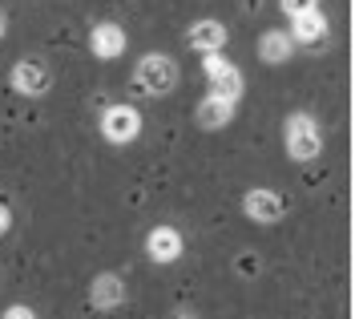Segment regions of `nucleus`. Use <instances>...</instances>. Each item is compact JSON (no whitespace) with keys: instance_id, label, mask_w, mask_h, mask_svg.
Instances as JSON below:
<instances>
[{"instance_id":"obj_1","label":"nucleus","mask_w":355,"mask_h":319,"mask_svg":"<svg viewBox=\"0 0 355 319\" xmlns=\"http://www.w3.org/2000/svg\"><path fill=\"white\" fill-rule=\"evenodd\" d=\"M178 85V61L166 53H146L137 69H133V89H141L146 97H166Z\"/></svg>"},{"instance_id":"obj_7","label":"nucleus","mask_w":355,"mask_h":319,"mask_svg":"<svg viewBox=\"0 0 355 319\" xmlns=\"http://www.w3.org/2000/svg\"><path fill=\"white\" fill-rule=\"evenodd\" d=\"M243 210H246V218H254V223H279V218L287 214V202H283L279 190L259 186V190H246Z\"/></svg>"},{"instance_id":"obj_11","label":"nucleus","mask_w":355,"mask_h":319,"mask_svg":"<svg viewBox=\"0 0 355 319\" xmlns=\"http://www.w3.org/2000/svg\"><path fill=\"white\" fill-rule=\"evenodd\" d=\"M234 105L239 101H230V97H222V93H206V101L198 105V126L202 130H222L230 117H234Z\"/></svg>"},{"instance_id":"obj_17","label":"nucleus","mask_w":355,"mask_h":319,"mask_svg":"<svg viewBox=\"0 0 355 319\" xmlns=\"http://www.w3.org/2000/svg\"><path fill=\"white\" fill-rule=\"evenodd\" d=\"M4 33H8V24H4V17H0V37H4Z\"/></svg>"},{"instance_id":"obj_14","label":"nucleus","mask_w":355,"mask_h":319,"mask_svg":"<svg viewBox=\"0 0 355 319\" xmlns=\"http://www.w3.org/2000/svg\"><path fill=\"white\" fill-rule=\"evenodd\" d=\"M279 8L295 21V17H303V12H315V8H319V0H279Z\"/></svg>"},{"instance_id":"obj_16","label":"nucleus","mask_w":355,"mask_h":319,"mask_svg":"<svg viewBox=\"0 0 355 319\" xmlns=\"http://www.w3.org/2000/svg\"><path fill=\"white\" fill-rule=\"evenodd\" d=\"M8 227H12V210H8V206L0 202V234H4Z\"/></svg>"},{"instance_id":"obj_6","label":"nucleus","mask_w":355,"mask_h":319,"mask_svg":"<svg viewBox=\"0 0 355 319\" xmlns=\"http://www.w3.org/2000/svg\"><path fill=\"white\" fill-rule=\"evenodd\" d=\"M130 45V37H125V28L113 21H101L93 24V33H89V49H93V57L97 61H117L121 53Z\"/></svg>"},{"instance_id":"obj_5","label":"nucleus","mask_w":355,"mask_h":319,"mask_svg":"<svg viewBox=\"0 0 355 319\" xmlns=\"http://www.w3.org/2000/svg\"><path fill=\"white\" fill-rule=\"evenodd\" d=\"M49 85H53V73H49L44 61L24 57V61L12 65V89L21 93V97H41V93H49Z\"/></svg>"},{"instance_id":"obj_12","label":"nucleus","mask_w":355,"mask_h":319,"mask_svg":"<svg viewBox=\"0 0 355 319\" xmlns=\"http://www.w3.org/2000/svg\"><path fill=\"white\" fill-rule=\"evenodd\" d=\"M291 37H295V45H319V41L327 37V21H323V12L315 8V12L295 17V21H291Z\"/></svg>"},{"instance_id":"obj_4","label":"nucleus","mask_w":355,"mask_h":319,"mask_svg":"<svg viewBox=\"0 0 355 319\" xmlns=\"http://www.w3.org/2000/svg\"><path fill=\"white\" fill-rule=\"evenodd\" d=\"M202 69H206V81H210V93H222L230 101L243 97V73L234 61H226L222 53H206L202 57Z\"/></svg>"},{"instance_id":"obj_3","label":"nucleus","mask_w":355,"mask_h":319,"mask_svg":"<svg viewBox=\"0 0 355 319\" xmlns=\"http://www.w3.org/2000/svg\"><path fill=\"white\" fill-rule=\"evenodd\" d=\"M137 134H141V114L133 105H110L101 114V137L110 146H130L137 141Z\"/></svg>"},{"instance_id":"obj_13","label":"nucleus","mask_w":355,"mask_h":319,"mask_svg":"<svg viewBox=\"0 0 355 319\" xmlns=\"http://www.w3.org/2000/svg\"><path fill=\"white\" fill-rule=\"evenodd\" d=\"M291 53H295V37L291 33H266L259 41V57L266 65H283V61H291Z\"/></svg>"},{"instance_id":"obj_2","label":"nucleus","mask_w":355,"mask_h":319,"mask_svg":"<svg viewBox=\"0 0 355 319\" xmlns=\"http://www.w3.org/2000/svg\"><path fill=\"white\" fill-rule=\"evenodd\" d=\"M287 154L295 162H315L323 154V134H319V121L311 114L287 117Z\"/></svg>"},{"instance_id":"obj_10","label":"nucleus","mask_w":355,"mask_h":319,"mask_svg":"<svg viewBox=\"0 0 355 319\" xmlns=\"http://www.w3.org/2000/svg\"><path fill=\"white\" fill-rule=\"evenodd\" d=\"M89 303L97 307V311H113V307H121L125 303V283H121V275H97L93 279V287H89Z\"/></svg>"},{"instance_id":"obj_8","label":"nucleus","mask_w":355,"mask_h":319,"mask_svg":"<svg viewBox=\"0 0 355 319\" xmlns=\"http://www.w3.org/2000/svg\"><path fill=\"white\" fill-rule=\"evenodd\" d=\"M182 251H186V243H182V230H174V227H154L150 234H146V255H150L154 263H162V267L178 263V259H182Z\"/></svg>"},{"instance_id":"obj_9","label":"nucleus","mask_w":355,"mask_h":319,"mask_svg":"<svg viewBox=\"0 0 355 319\" xmlns=\"http://www.w3.org/2000/svg\"><path fill=\"white\" fill-rule=\"evenodd\" d=\"M186 41H190V49L202 53V57H206V53H222V49H226V24L210 21V17H206V21H194L190 33H186Z\"/></svg>"},{"instance_id":"obj_15","label":"nucleus","mask_w":355,"mask_h":319,"mask_svg":"<svg viewBox=\"0 0 355 319\" xmlns=\"http://www.w3.org/2000/svg\"><path fill=\"white\" fill-rule=\"evenodd\" d=\"M0 319H37V311H33L28 303H12V307H4V316Z\"/></svg>"}]
</instances>
